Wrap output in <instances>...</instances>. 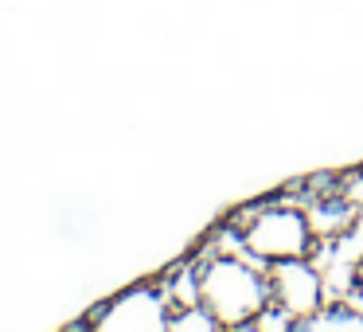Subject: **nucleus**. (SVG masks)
I'll return each instance as SVG.
<instances>
[{"label":"nucleus","instance_id":"nucleus-1","mask_svg":"<svg viewBox=\"0 0 363 332\" xmlns=\"http://www.w3.org/2000/svg\"><path fill=\"white\" fill-rule=\"evenodd\" d=\"M199 305L219 321L223 332H246L269 305V277L246 250H199L191 258Z\"/></svg>","mask_w":363,"mask_h":332},{"label":"nucleus","instance_id":"nucleus-2","mask_svg":"<svg viewBox=\"0 0 363 332\" xmlns=\"http://www.w3.org/2000/svg\"><path fill=\"white\" fill-rule=\"evenodd\" d=\"M230 227H238L242 246L250 258H258L262 266L274 262H289V258H313L316 254V235L313 223L305 215V204L297 199H258L250 207H238L227 215Z\"/></svg>","mask_w":363,"mask_h":332},{"label":"nucleus","instance_id":"nucleus-3","mask_svg":"<svg viewBox=\"0 0 363 332\" xmlns=\"http://www.w3.org/2000/svg\"><path fill=\"white\" fill-rule=\"evenodd\" d=\"M90 328H121V332H164L172 324V301L160 282H141L121 289L106 305L90 313Z\"/></svg>","mask_w":363,"mask_h":332},{"label":"nucleus","instance_id":"nucleus-4","mask_svg":"<svg viewBox=\"0 0 363 332\" xmlns=\"http://www.w3.org/2000/svg\"><path fill=\"white\" fill-rule=\"evenodd\" d=\"M269 277V301L281 305L293 321H308L313 313H320L328 289H324V274L313 258H289V262H274L266 266Z\"/></svg>","mask_w":363,"mask_h":332},{"label":"nucleus","instance_id":"nucleus-5","mask_svg":"<svg viewBox=\"0 0 363 332\" xmlns=\"http://www.w3.org/2000/svg\"><path fill=\"white\" fill-rule=\"evenodd\" d=\"M305 215H308V223H313L316 243H336V238L355 223L359 207H355L344 192H324V196L305 199Z\"/></svg>","mask_w":363,"mask_h":332},{"label":"nucleus","instance_id":"nucleus-6","mask_svg":"<svg viewBox=\"0 0 363 332\" xmlns=\"http://www.w3.org/2000/svg\"><path fill=\"white\" fill-rule=\"evenodd\" d=\"M168 332H223L219 321H215L211 313H207L203 305H184L172 313V324H168Z\"/></svg>","mask_w":363,"mask_h":332},{"label":"nucleus","instance_id":"nucleus-7","mask_svg":"<svg viewBox=\"0 0 363 332\" xmlns=\"http://www.w3.org/2000/svg\"><path fill=\"white\" fill-rule=\"evenodd\" d=\"M246 332H297V321H293L281 305H274V301H269V305L254 316V324Z\"/></svg>","mask_w":363,"mask_h":332},{"label":"nucleus","instance_id":"nucleus-8","mask_svg":"<svg viewBox=\"0 0 363 332\" xmlns=\"http://www.w3.org/2000/svg\"><path fill=\"white\" fill-rule=\"evenodd\" d=\"M355 297L363 301V258L355 262Z\"/></svg>","mask_w":363,"mask_h":332}]
</instances>
